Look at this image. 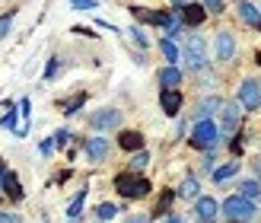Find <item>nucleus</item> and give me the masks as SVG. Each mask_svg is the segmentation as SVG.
<instances>
[{"label":"nucleus","mask_w":261,"mask_h":223,"mask_svg":"<svg viewBox=\"0 0 261 223\" xmlns=\"http://www.w3.org/2000/svg\"><path fill=\"white\" fill-rule=\"evenodd\" d=\"M223 217L229 223H252L258 217V201H249L242 194H229L223 201Z\"/></svg>","instance_id":"f257e3e1"},{"label":"nucleus","mask_w":261,"mask_h":223,"mask_svg":"<svg viewBox=\"0 0 261 223\" xmlns=\"http://www.w3.org/2000/svg\"><path fill=\"white\" fill-rule=\"evenodd\" d=\"M115 188H118L121 198H130V201H134V198H147V194H150V182L127 169V172H118V176H115Z\"/></svg>","instance_id":"f03ea898"},{"label":"nucleus","mask_w":261,"mask_h":223,"mask_svg":"<svg viewBox=\"0 0 261 223\" xmlns=\"http://www.w3.org/2000/svg\"><path fill=\"white\" fill-rule=\"evenodd\" d=\"M191 147L194 150H214L217 143H220V128L211 121V118H207V121H198L191 128Z\"/></svg>","instance_id":"7ed1b4c3"},{"label":"nucleus","mask_w":261,"mask_h":223,"mask_svg":"<svg viewBox=\"0 0 261 223\" xmlns=\"http://www.w3.org/2000/svg\"><path fill=\"white\" fill-rule=\"evenodd\" d=\"M236 102L245 112H258L261 109V83L258 80H242L239 93H236Z\"/></svg>","instance_id":"20e7f679"},{"label":"nucleus","mask_w":261,"mask_h":223,"mask_svg":"<svg viewBox=\"0 0 261 223\" xmlns=\"http://www.w3.org/2000/svg\"><path fill=\"white\" fill-rule=\"evenodd\" d=\"M185 61L191 70H204L207 67V45L201 35H188V45H185Z\"/></svg>","instance_id":"39448f33"},{"label":"nucleus","mask_w":261,"mask_h":223,"mask_svg":"<svg viewBox=\"0 0 261 223\" xmlns=\"http://www.w3.org/2000/svg\"><path fill=\"white\" fill-rule=\"evenodd\" d=\"M89 128L93 131H118L121 128V112L118 109H99L89 115Z\"/></svg>","instance_id":"423d86ee"},{"label":"nucleus","mask_w":261,"mask_h":223,"mask_svg":"<svg viewBox=\"0 0 261 223\" xmlns=\"http://www.w3.org/2000/svg\"><path fill=\"white\" fill-rule=\"evenodd\" d=\"M242 121V106L239 102H223L220 109V134H232Z\"/></svg>","instance_id":"0eeeda50"},{"label":"nucleus","mask_w":261,"mask_h":223,"mask_svg":"<svg viewBox=\"0 0 261 223\" xmlns=\"http://www.w3.org/2000/svg\"><path fill=\"white\" fill-rule=\"evenodd\" d=\"M214 55H217L220 64L232 61V55H236V35H232V32H217V38H214Z\"/></svg>","instance_id":"6e6552de"},{"label":"nucleus","mask_w":261,"mask_h":223,"mask_svg":"<svg viewBox=\"0 0 261 223\" xmlns=\"http://www.w3.org/2000/svg\"><path fill=\"white\" fill-rule=\"evenodd\" d=\"M217 214H220V204L214 198H198L194 201V217H198L201 223H214Z\"/></svg>","instance_id":"1a4fd4ad"},{"label":"nucleus","mask_w":261,"mask_h":223,"mask_svg":"<svg viewBox=\"0 0 261 223\" xmlns=\"http://www.w3.org/2000/svg\"><path fill=\"white\" fill-rule=\"evenodd\" d=\"M83 150H86V156H89L93 163H102V160L109 156V140H106V137H86Z\"/></svg>","instance_id":"9d476101"},{"label":"nucleus","mask_w":261,"mask_h":223,"mask_svg":"<svg viewBox=\"0 0 261 223\" xmlns=\"http://www.w3.org/2000/svg\"><path fill=\"white\" fill-rule=\"evenodd\" d=\"M223 109V99L220 96H207V99H201L198 106H194V118H198V121H207V118H211L214 112H220Z\"/></svg>","instance_id":"9b49d317"},{"label":"nucleus","mask_w":261,"mask_h":223,"mask_svg":"<svg viewBox=\"0 0 261 223\" xmlns=\"http://www.w3.org/2000/svg\"><path fill=\"white\" fill-rule=\"evenodd\" d=\"M236 13H239V19L245 26H252V29H261V10H255L249 0H239L236 4Z\"/></svg>","instance_id":"f8f14e48"},{"label":"nucleus","mask_w":261,"mask_h":223,"mask_svg":"<svg viewBox=\"0 0 261 223\" xmlns=\"http://www.w3.org/2000/svg\"><path fill=\"white\" fill-rule=\"evenodd\" d=\"M160 106H163L166 115H178V109H181V93H178V89H163V93H160Z\"/></svg>","instance_id":"ddd939ff"},{"label":"nucleus","mask_w":261,"mask_h":223,"mask_svg":"<svg viewBox=\"0 0 261 223\" xmlns=\"http://www.w3.org/2000/svg\"><path fill=\"white\" fill-rule=\"evenodd\" d=\"M118 147L130 150V153L143 150V134H140V131H121V134H118Z\"/></svg>","instance_id":"4468645a"},{"label":"nucleus","mask_w":261,"mask_h":223,"mask_svg":"<svg viewBox=\"0 0 261 223\" xmlns=\"http://www.w3.org/2000/svg\"><path fill=\"white\" fill-rule=\"evenodd\" d=\"M178 83H181V70L175 67V64H169V67L160 70V86L163 89H178Z\"/></svg>","instance_id":"2eb2a0df"},{"label":"nucleus","mask_w":261,"mask_h":223,"mask_svg":"<svg viewBox=\"0 0 261 223\" xmlns=\"http://www.w3.org/2000/svg\"><path fill=\"white\" fill-rule=\"evenodd\" d=\"M207 16V10L201 4H188V7H181V22H188V26H201Z\"/></svg>","instance_id":"dca6fc26"},{"label":"nucleus","mask_w":261,"mask_h":223,"mask_svg":"<svg viewBox=\"0 0 261 223\" xmlns=\"http://www.w3.org/2000/svg\"><path fill=\"white\" fill-rule=\"evenodd\" d=\"M175 194H178V198H185V201H198V194H201V182L194 179V176H188V179L178 185Z\"/></svg>","instance_id":"f3484780"},{"label":"nucleus","mask_w":261,"mask_h":223,"mask_svg":"<svg viewBox=\"0 0 261 223\" xmlns=\"http://www.w3.org/2000/svg\"><path fill=\"white\" fill-rule=\"evenodd\" d=\"M134 13H137L140 19H147V22L163 26V29H166L169 22H172V13H166V10H163V13H160V10H134Z\"/></svg>","instance_id":"a211bd4d"},{"label":"nucleus","mask_w":261,"mask_h":223,"mask_svg":"<svg viewBox=\"0 0 261 223\" xmlns=\"http://www.w3.org/2000/svg\"><path fill=\"white\" fill-rule=\"evenodd\" d=\"M239 194H242V198H249V201H261V182H255V179L242 182V185H239Z\"/></svg>","instance_id":"6ab92c4d"},{"label":"nucleus","mask_w":261,"mask_h":223,"mask_svg":"<svg viewBox=\"0 0 261 223\" xmlns=\"http://www.w3.org/2000/svg\"><path fill=\"white\" fill-rule=\"evenodd\" d=\"M239 172V163L236 160H232V163H226V166H220V169H214V182H226V179H232V176H236Z\"/></svg>","instance_id":"aec40b11"},{"label":"nucleus","mask_w":261,"mask_h":223,"mask_svg":"<svg viewBox=\"0 0 261 223\" xmlns=\"http://www.w3.org/2000/svg\"><path fill=\"white\" fill-rule=\"evenodd\" d=\"M4 191L10 194V198H13V201H19V198H22V188H19V179H16V176H13V172H7V182H4Z\"/></svg>","instance_id":"412c9836"},{"label":"nucleus","mask_w":261,"mask_h":223,"mask_svg":"<svg viewBox=\"0 0 261 223\" xmlns=\"http://www.w3.org/2000/svg\"><path fill=\"white\" fill-rule=\"evenodd\" d=\"M160 51H163V58H166L169 64H175V61H178V48H175L172 38H163V42H160Z\"/></svg>","instance_id":"4be33fe9"},{"label":"nucleus","mask_w":261,"mask_h":223,"mask_svg":"<svg viewBox=\"0 0 261 223\" xmlns=\"http://www.w3.org/2000/svg\"><path fill=\"white\" fill-rule=\"evenodd\" d=\"M147 163H150V153H147V150H137L134 156H130V172H140V169H147Z\"/></svg>","instance_id":"5701e85b"},{"label":"nucleus","mask_w":261,"mask_h":223,"mask_svg":"<svg viewBox=\"0 0 261 223\" xmlns=\"http://www.w3.org/2000/svg\"><path fill=\"white\" fill-rule=\"evenodd\" d=\"M83 201H86V191H80V194H76V198L67 204V217H70V220H76V217H80V211H83Z\"/></svg>","instance_id":"b1692460"},{"label":"nucleus","mask_w":261,"mask_h":223,"mask_svg":"<svg viewBox=\"0 0 261 223\" xmlns=\"http://www.w3.org/2000/svg\"><path fill=\"white\" fill-rule=\"evenodd\" d=\"M115 214H118V207H115V204H99V207H96V217H99V220H112Z\"/></svg>","instance_id":"393cba45"},{"label":"nucleus","mask_w":261,"mask_h":223,"mask_svg":"<svg viewBox=\"0 0 261 223\" xmlns=\"http://www.w3.org/2000/svg\"><path fill=\"white\" fill-rule=\"evenodd\" d=\"M83 102H86V93H80V96H73V99L67 102V106H64V115H76V109H80Z\"/></svg>","instance_id":"a878e982"},{"label":"nucleus","mask_w":261,"mask_h":223,"mask_svg":"<svg viewBox=\"0 0 261 223\" xmlns=\"http://www.w3.org/2000/svg\"><path fill=\"white\" fill-rule=\"evenodd\" d=\"M13 16H16V13H4V16H0V38H7L10 35V26H13Z\"/></svg>","instance_id":"bb28decb"},{"label":"nucleus","mask_w":261,"mask_h":223,"mask_svg":"<svg viewBox=\"0 0 261 223\" xmlns=\"http://www.w3.org/2000/svg\"><path fill=\"white\" fill-rule=\"evenodd\" d=\"M130 38H134V42L140 45V48H147L150 42H147V35H143V29H140V26H130Z\"/></svg>","instance_id":"cd10ccee"},{"label":"nucleus","mask_w":261,"mask_h":223,"mask_svg":"<svg viewBox=\"0 0 261 223\" xmlns=\"http://www.w3.org/2000/svg\"><path fill=\"white\" fill-rule=\"evenodd\" d=\"M198 4L204 10H211V13H223V0H198Z\"/></svg>","instance_id":"c85d7f7f"},{"label":"nucleus","mask_w":261,"mask_h":223,"mask_svg":"<svg viewBox=\"0 0 261 223\" xmlns=\"http://www.w3.org/2000/svg\"><path fill=\"white\" fill-rule=\"evenodd\" d=\"M0 125L10 128V131H16V112H13V106H10V112H7L4 118H0Z\"/></svg>","instance_id":"c756f323"},{"label":"nucleus","mask_w":261,"mask_h":223,"mask_svg":"<svg viewBox=\"0 0 261 223\" xmlns=\"http://www.w3.org/2000/svg\"><path fill=\"white\" fill-rule=\"evenodd\" d=\"M70 4H73V10H96V0H70Z\"/></svg>","instance_id":"7c9ffc66"},{"label":"nucleus","mask_w":261,"mask_h":223,"mask_svg":"<svg viewBox=\"0 0 261 223\" xmlns=\"http://www.w3.org/2000/svg\"><path fill=\"white\" fill-rule=\"evenodd\" d=\"M172 198H175V194H172V191H166L163 198H160V207H156V214H166V207L172 204Z\"/></svg>","instance_id":"2f4dec72"},{"label":"nucleus","mask_w":261,"mask_h":223,"mask_svg":"<svg viewBox=\"0 0 261 223\" xmlns=\"http://www.w3.org/2000/svg\"><path fill=\"white\" fill-rule=\"evenodd\" d=\"M70 131H58V134H55V143H58V147H67V143H70Z\"/></svg>","instance_id":"473e14b6"},{"label":"nucleus","mask_w":261,"mask_h":223,"mask_svg":"<svg viewBox=\"0 0 261 223\" xmlns=\"http://www.w3.org/2000/svg\"><path fill=\"white\" fill-rule=\"evenodd\" d=\"M0 223H22L19 214H10V211H0Z\"/></svg>","instance_id":"72a5a7b5"},{"label":"nucleus","mask_w":261,"mask_h":223,"mask_svg":"<svg viewBox=\"0 0 261 223\" xmlns=\"http://www.w3.org/2000/svg\"><path fill=\"white\" fill-rule=\"evenodd\" d=\"M19 109H22V118L29 121V115H32V112H29V109H32V106H29V99H22V102H19Z\"/></svg>","instance_id":"f704fd0d"},{"label":"nucleus","mask_w":261,"mask_h":223,"mask_svg":"<svg viewBox=\"0 0 261 223\" xmlns=\"http://www.w3.org/2000/svg\"><path fill=\"white\" fill-rule=\"evenodd\" d=\"M55 70H58V58H51V64H48V70H45V77L51 80V77H55Z\"/></svg>","instance_id":"c9c22d12"},{"label":"nucleus","mask_w":261,"mask_h":223,"mask_svg":"<svg viewBox=\"0 0 261 223\" xmlns=\"http://www.w3.org/2000/svg\"><path fill=\"white\" fill-rule=\"evenodd\" d=\"M55 150V140H42V153H51Z\"/></svg>","instance_id":"e433bc0d"},{"label":"nucleus","mask_w":261,"mask_h":223,"mask_svg":"<svg viewBox=\"0 0 261 223\" xmlns=\"http://www.w3.org/2000/svg\"><path fill=\"white\" fill-rule=\"evenodd\" d=\"M163 223H185V220H181V217H166Z\"/></svg>","instance_id":"4c0bfd02"},{"label":"nucleus","mask_w":261,"mask_h":223,"mask_svg":"<svg viewBox=\"0 0 261 223\" xmlns=\"http://www.w3.org/2000/svg\"><path fill=\"white\" fill-rule=\"evenodd\" d=\"M127 223H147V217H130Z\"/></svg>","instance_id":"58836bf2"},{"label":"nucleus","mask_w":261,"mask_h":223,"mask_svg":"<svg viewBox=\"0 0 261 223\" xmlns=\"http://www.w3.org/2000/svg\"><path fill=\"white\" fill-rule=\"evenodd\" d=\"M255 169H258V172H261V160H255Z\"/></svg>","instance_id":"ea45409f"}]
</instances>
